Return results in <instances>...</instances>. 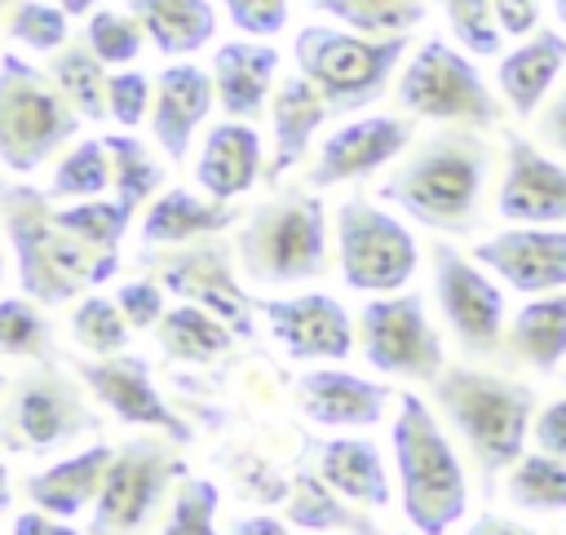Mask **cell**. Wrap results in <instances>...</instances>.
Segmentation results:
<instances>
[{"label":"cell","instance_id":"ac0fdd59","mask_svg":"<svg viewBox=\"0 0 566 535\" xmlns=\"http://www.w3.org/2000/svg\"><path fill=\"white\" fill-rule=\"evenodd\" d=\"M500 186L495 212L509 225H566V159H553L535 137L500 133Z\"/></svg>","mask_w":566,"mask_h":535},{"label":"cell","instance_id":"c3c4849f","mask_svg":"<svg viewBox=\"0 0 566 535\" xmlns=\"http://www.w3.org/2000/svg\"><path fill=\"white\" fill-rule=\"evenodd\" d=\"M531 442H535V451H548V455L566 460V394L539 407V416L531 424Z\"/></svg>","mask_w":566,"mask_h":535},{"label":"cell","instance_id":"836d02e7","mask_svg":"<svg viewBox=\"0 0 566 535\" xmlns=\"http://www.w3.org/2000/svg\"><path fill=\"white\" fill-rule=\"evenodd\" d=\"M111 150V177H115V199L128 203L133 212H142L159 190H164V164L155 155L150 141H142L137 133L119 128L102 137Z\"/></svg>","mask_w":566,"mask_h":535},{"label":"cell","instance_id":"6da1fadb","mask_svg":"<svg viewBox=\"0 0 566 535\" xmlns=\"http://www.w3.org/2000/svg\"><path fill=\"white\" fill-rule=\"evenodd\" d=\"M486 177L491 141L482 128L442 124L411 141V150L376 186V199L433 234H473L482 225Z\"/></svg>","mask_w":566,"mask_h":535},{"label":"cell","instance_id":"ee69618b","mask_svg":"<svg viewBox=\"0 0 566 535\" xmlns=\"http://www.w3.org/2000/svg\"><path fill=\"white\" fill-rule=\"evenodd\" d=\"M217 486L208 478H181L168 508H164V526L159 535H217Z\"/></svg>","mask_w":566,"mask_h":535},{"label":"cell","instance_id":"816d5d0a","mask_svg":"<svg viewBox=\"0 0 566 535\" xmlns=\"http://www.w3.org/2000/svg\"><path fill=\"white\" fill-rule=\"evenodd\" d=\"M9 535H84V531H75L71 517H53L44 508H27V513H13Z\"/></svg>","mask_w":566,"mask_h":535},{"label":"cell","instance_id":"e0dca14e","mask_svg":"<svg viewBox=\"0 0 566 535\" xmlns=\"http://www.w3.org/2000/svg\"><path fill=\"white\" fill-rule=\"evenodd\" d=\"M71 371L84 380V389L119 420L133 429H159L168 442H190V424L168 407V398L155 389L150 380V363L137 354H111V358H93L80 354L71 358Z\"/></svg>","mask_w":566,"mask_h":535},{"label":"cell","instance_id":"1f68e13d","mask_svg":"<svg viewBox=\"0 0 566 535\" xmlns=\"http://www.w3.org/2000/svg\"><path fill=\"white\" fill-rule=\"evenodd\" d=\"M155 332H159V349H164L168 358H177V363H208V358H221V354L239 340V332H234L226 318H217L212 310L190 305V301L172 305Z\"/></svg>","mask_w":566,"mask_h":535},{"label":"cell","instance_id":"4316f807","mask_svg":"<svg viewBox=\"0 0 566 535\" xmlns=\"http://www.w3.org/2000/svg\"><path fill=\"white\" fill-rule=\"evenodd\" d=\"M234 221H243L234 212V203L195 195L186 186H164L146 208H142V243L146 248H177V243H195V239H212L226 234Z\"/></svg>","mask_w":566,"mask_h":535},{"label":"cell","instance_id":"e575fe53","mask_svg":"<svg viewBox=\"0 0 566 535\" xmlns=\"http://www.w3.org/2000/svg\"><path fill=\"white\" fill-rule=\"evenodd\" d=\"M106 190H115L111 177V150L102 137H75L57 164H53V181L49 195L57 203H80V199H102Z\"/></svg>","mask_w":566,"mask_h":535},{"label":"cell","instance_id":"8fae6325","mask_svg":"<svg viewBox=\"0 0 566 535\" xmlns=\"http://www.w3.org/2000/svg\"><path fill=\"white\" fill-rule=\"evenodd\" d=\"M358 354L376 376L433 385L451 363L442 349V332L420 292L367 296L358 310Z\"/></svg>","mask_w":566,"mask_h":535},{"label":"cell","instance_id":"5bb4252c","mask_svg":"<svg viewBox=\"0 0 566 535\" xmlns=\"http://www.w3.org/2000/svg\"><path fill=\"white\" fill-rule=\"evenodd\" d=\"M234 243H226V234H212V239H195V243H177L168 252H155L146 256V274H155L177 301H190V305H203L212 310L217 318H226L239 336H252V296L239 287L234 279Z\"/></svg>","mask_w":566,"mask_h":535},{"label":"cell","instance_id":"ffe728a7","mask_svg":"<svg viewBox=\"0 0 566 535\" xmlns=\"http://www.w3.org/2000/svg\"><path fill=\"white\" fill-rule=\"evenodd\" d=\"M292 394L305 420L323 429H371L385 420L389 407H398V394L389 385L354 376L345 367H310L296 376Z\"/></svg>","mask_w":566,"mask_h":535},{"label":"cell","instance_id":"f546056e","mask_svg":"<svg viewBox=\"0 0 566 535\" xmlns=\"http://www.w3.org/2000/svg\"><path fill=\"white\" fill-rule=\"evenodd\" d=\"M128 13L164 57H190L208 49L221 27L212 0H128Z\"/></svg>","mask_w":566,"mask_h":535},{"label":"cell","instance_id":"9a60e30c","mask_svg":"<svg viewBox=\"0 0 566 535\" xmlns=\"http://www.w3.org/2000/svg\"><path fill=\"white\" fill-rule=\"evenodd\" d=\"M416 141V119L411 115H358L345 119L340 128H332L310 168H305V186L310 190H327V186H345V181H363L380 168H394Z\"/></svg>","mask_w":566,"mask_h":535},{"label":"cell","instance_id":"db71d44e","mask_svg":"<svg viewBox=\"0 0 566 535\" xmlns=\"http://www.w3.org/2000/svg\"><path fill=\"white\" fill-rule=\"evenodd\" d=\"M230 535H296V526H283L279 517H239L234 526H230Z\"/></svg>","mask_w":566,"mask_h":535},{"label":"cell","instance_id":"f5cc1de1","mask_svg":"<svg viewBox=\"0 0 566 535\" xmlns=\"http://www.w3.org/2000/svg\"><path fill=\"white\" fill-rule=\"evenodd\" d=\"M460 535H539V531H535V526H526V522L500 517V513H482V517H473Z\"/></svg>","mask_w":566,"mask_h":535},{"label":"cell","instance_id":"f35d334b","mask_svg":"<svg viewBox=\"0 0 566 535\" xmlns=\"http://www.w3.org/2000/svg\"><path fill=\"white\" fill-rule=\"evenodd\" d=\"M0 354L4 358H31L53 363V318L31 296H4L0 301Z\"/></svg>","mask_w":566,"mask_h":535},{"label":"cell","instance_id":"7a4b0ae2","mask_svg":"<svg viewBox=\"0 0 566 535\" xmlns=\"http://www.w3.org/2000/svg\"><path fill=\"white\" fill-rule=\"evenodd\" d=\"M0 217L22 296L40 301L44 310L71 305L75 296H88L93 287L119 274V252H97L84 239H75L62 225L57 199L49 190H35L27 181H4Z\"/></svg>","mask_w":566,"mask_h":535},{"label":"cell","instance_id":"f907efd6","mask_svg":"<svg viewBox=\"0 0 566 535\" xmlns=\"http://www.w3.org/2000/svg\"><path fill=\"white\" fill-rule=\"evenodd\" d=\"M495 9V22L504 35L513 40H526L539 31V18H544V0H491Z\"/></svg>","mask_w":566,"mask_h":535},{"label":"cell","instance_id":"4dcf8cb0","mask_svg":"<svg viewBox=\"0 0 566 535\" xmlns=\"http://www.w3.org/2000/svg\"><path fill=\"white\" fill-rule=\"evenodd\" d=\"M49 80L57 84V93L75 106L80 119H106L111 106H106V88H111V66L80 40L62 44L57 53H49Z\"/></svg>","mask_w":566,"mask_h":535},{"label":"cell","instance_id":"cb8c5ba5","mask_svg":"<svg viewBox=\"0 0 566 535\" xmlns=\"http://www.w3.org/2000/svg\"><path fill=\"white\" fill-rule=\"evenodd\" d=\"M217 106L226 119H261L270 115L279 88V49L265 40H226L212 49Z\"/></svg>","mask_w":566,"mask_h":535},{"label":"cell","instance_id":"44dd1931","mask_svg":"<svg viewBox=\"0 0 566 535\" xmlns=\"http://www.w3.org/2000/svg\"><path fill=\"white\" fill-rule=\"evenodd\" d=\"M217 102V80L212 71L195 66V62H168L155 75V106H150V137L155 146L181 164L190 155L195 133L203 128V119L212 115Z\"/></svg>","mask_w":566,"mask_h":535},{"label":"cell","instance_id":"7dc6e473","mask_svg":"<svg viewBox=\"0 0 566 535\" xmlns=\"http://www.w3.org/2000/svg\"><path fill=\"white\" fill-rule=\"evenodd\" d=\"M230 27L248 40H270L287 27V0H221Z\"/></svg>","mask_w":566,"mask_h":535},{"label":"cell","instance_id":"2e32d148","mask_svg":"<svg viewBox=\"0 0 566 535\" xmlns=\"http://www.w3.org/2000/svg\"><path fill=\"white\" fill-rule=\"evenodd\" d=\"M252 305L292 363H340L358 345V323L332 292L252 296Z\"/></svg>","mask_w":566,"mask_h":535},{"label":"cell","instance_id":"7bdbcfd3","mask_svg":"<svg viewBox=\"0 0 566 535\" xmlns=\"http://www.w3.org/2000/svg\"><path fill=\"white\" fill-rule=\"evenodd\" d=\"M447 18L451 40L473 57H495L504 49V31L495 22L491 0H433Z\"/></svg>","mask_w":566,"mask_h":535},{"label":"cell","instance_id":"4fadbf2b","mask_svg":"<svg viewBox=\"0 0 566 535\" xmlns=\"http://www.w3.org/2000/svg\"><path fill=\"white\" fill-rule=\"evenodd\" d=\"M424 252H429V274H433V301H438V314H442L447 332L455 336V345L473 358L500 354L504 327H509L504 283L473 252H460L442 234L429 239Z\"/></svg>","mask_w":566,"mask_h":535},{"label":"cell","instance_id":"277c9868","mask_svg":"<svg viewBox=\"0 0 566 535\" xmlns=\"http://www.w3.org/2000/svg\"><path fill=\"white\" fill-rule=\"evenodd\" d=\"M389 451L407 526L416 535H451L469 513V473L438 411L411 389L398 394L389 420Z\"/></svg>","mask_w":566,"mask_h":535},{"label":"cell","instance_id":"74e56055","mask_svg":"<svg viewBox=\"0 0 566 535\" xmlns=\"http://www.w3.org/2000/svg\"><path fill=\"white\" fill-rule=\"evenodd\" d=\"M71 340L80 345V354H93V358L128 354L133 323L124 318V310H119L115 296L88 292V296H80L75 310H71Z\"/></svg>","mask_w":566,"mask_h":535},{"label":"cell","instance_id":"f1b7e54d","mask_svg":"<svg viewBox=\"0 0 566 535\" xmlns=\"http://www.w3.org/2000/svg\"><path fill=\"white\" fill-rule=\"evenodd\" d=\"M314 469L327 486H336L349 504L358 508H385L389 504V473H385V455L371 438H327L314 451Z\"/></svg>","mask_w":566,"mask_h":535},{"label":"cell","instance_id":"52a82bcc","mask_svg":"<svg viewBox=\"0 0 566 535\" xmlns=\"http://www.w3.org/2000/svg\"><path fill=\"white\" fill-rule=\"evenodd\" d=\"M394 102L411 119L460 124V128H482V133L500 128L504 119V102L500 93H491V84L473 66V53H464L460 44L442 35H424L407 53L394 80Z\"/></svg>","mask_w":566,"mask_h":535},{"label":"cell","instance_id":"5b68a950","mask_svg":"<svg viewBox=\"0 0 566 535\" xmlns=\"http://www.w3.org/2000/svg\"><path fill=\"white\" fill-rule=\"evenodd\" d=\"M234 256L248 283L292 287L327 274V208L318 190H279L243 212L234 230Z\"/></svg>","mask_w":566,"mask_h":535},{"label":"cell","instance_id":"d6986e66","mask_svg":"<svg viewBox=\"0 0 566 535\" xmlns=\"http://www.w3.org/2000/svg\"><path fill=\"white\" fill-rule=\"evenodd\" d=\"M469 252L522 296L566 292V225H504Z\"/></svg>","mask_w":566,"mask_h":535},{"label":"cell","instance_id":"484cf974","mask_svg":"<svg viewBox=\"0 0 566 535\" xmlns=\"http://www.w3.org/2000/svg\"><path fill=\"white\" fill-rule=\"evenodd\" d=\"M111 460H115V447L93 442L84 451H71V455L53 460L49 469L22 478V495L31 500V508H44L53 517H71L75 522L84 508L97 504Z\"/></svg>","mask_w":566,"mask_h":535},{"label":"cell","instance_id":"7c38bea8","mask_svg":"<svg viewBox=\"0 0 566 535\" xmlns=\"http://www.w3.org/2000/svg\"><path fill=\"white\" fill-rule=\"evenodd\" d=\"M181 478H186V464L164 438H150V433L128 438L124 447H115L102 495L93 504L88 535H146L155 513L168 508L172 500L168 491H177Z\"/></svg>","mask_w":566,"mask_h":535},{"label":"cell","instance_id":"ba28073f","mask_svg":"<svg viewBox=\"0 0 566 535\" xmlns=\"http://www.w3.org/2000/svg\"><path fill=\"white\" fill-rule=\"evenodd\" d=\"M80 133L75 106L57 93L49 71L18 49L0 57V159L13 177L44 168Z\"/></svg>","mask_w":566,"mask_h":535},{"label":"cell","instance_id":"b9f144b4","mask_svg":"<svg viewBox=\"0 0 566 535\" xmlns=\"http://www.w3.org/2000/svg\"><path fill=\"white\" fill-rule=\"evenodd\" d=\"M84 44L106 66L119 71V66H133L142 57V44H150V40H146L142 22L133 13H124V9H93L88 22H84Z\"/></svg>","mask_w":566,"mask_h":535},{"label":"cell","instance_id":"f6af8a7d","mask_svg":"<svg viewBox=\"0 0 566 535\" xmlns=\"http://www.w3.org/2000/svg\"><path fill=\"white\" fill-rule=\"evenodd\" d=\"M106 106H111V119L119 128H142V119H150V106H155V80L146 71H137V66L111 71Z\"/></svg>","mask_w":566,"mask_h":535},{"label":"cell","instance_id":"bcb514c9","mask_svg":"<svg viewBox=\"0 0 566 535\" xmlns=\"http://www.w3.org/2000/svg\"><path fill=\"white\" fill-rule=\"evenodd\" d=\"M164 283L155 274H137V279H124L115 283V301L124 310V318L133 323V332H146V327H159L168 305H164Z\"/></svg>","mask_w":566,"mask_h":535},{"label":"cell","instance_id":"8d00e7d4","mask_svg":"<svg viewBox=\"0 0 566 535\" xmlns=\"http://www.w3.org/2000/svg\"><path fill=\"white\" fill-rule=\"evenodd\" d=\"M310 9L363 35H411L424 22L429 0H310Z\"/></svg>","mask_w":566,"mask_h":535},{"label":"cell","instance_id":"60d3db41","mask_svg":"<svg viewBox=\"0 0 566 535\" xmlns=\"http://www.w3.org/2000/svg\"><path fill=\"white\" fill-rule=\"evenodd\" d=\"M57 217H62V225L75 234V239H84L88 248H97V252H119V243H124V234L133 230V208L128 203H119V199H80V203H57Z\"/></svg>","mask_w":566,"mask_h":535},{"label":"cell","instance_id":"d6a6232c","mask_svg":"<svg viewBox=\"0 0 566 535\" xmlns=\"http://www.w3.org/2000/svg\"><path fill=\"white\" fill-rule=\"evenodd\" d=\"M287 522L296 531H358V535H371V526L358 517V504H349L336 486H327L318 478V469H305L296 473L292 491H287Z\"/></svg>","mask_w":566,"mask_h":535},{"label":"cell","instance_id":"8992f818","mask_svg":"<svg viewBox=\"0 0 566 535\" xmlns=\"http://www.w3.org/2000/svg\"><path fill=\"white\" fill-rule=\"evenodd\" d=\"M411 53V35H363L336 22H305L292 35V57L305 80L327 97L336 115H354L389 93L402 62Z\"/></svg>","mask_w":566,"mask_h":535},{"label":"cell","instance_id":"7402d4cb","mask_svg":"<svg viewBox=\"0 0 566 535\" xmlns=\"http://www.w3.org/2000/svg\"><path fill=\"white\" fill-rule=\"evenodd\" d=\"M336 111L327 106V97L314 88V80H305L301 71H287L274 88L270 102V159H265V181L279 186L287 172H296L314 150L318 128L332 119Z\"/></svg>","mask_w":566,"mask_h":535},{"label":"cell","instance_id":"ab89813d","mask_svg":"<svg viewBox=\"0 0 566 535\" xmlns=\"http://www.w3.org/2000/svg\"><path fill=\"white\" fill-rule=\"evenodd\" d=\"M4 35L27 53H57L71 44V13L53 0H4Z\"/></svg>","mask_w":566,"mask_h":535},{"label":"cell","instance_id":"83f0119b","mask_svg":"<svg viewBox=\"0 0 566 535\" xmlns=\"http://www.w3.org/2000/svg\"><path fill=\"white\" fill-rule=\"evenodd\" d=\"M500 354L513 367H531L535 376H553L566 363V292L526 296L504 327Z\"/></svg>","mask_w":566,"mask_h":535},{"label":"cell","instance_id":"603a6c76","mask_svg":"<svg viewBox=\"0 0 566 535\" xmlns=\"http://www.w3.org/2000/svg\"><path fill=\"white\" fill-rule=\"evenodd\" d=\"M265 159H270V150H265L252 119H221L199 141L195 186L208 199L234 203L239 195H248L265 177Z\"/></svg>","mask_w":566,"mask_h":535},{"label":"cell","instance_id":"9c48e42d","mask_svg":"<svg viewBox=\"0 0 566 535\" xmlns=\"http://www.w3.org/2000/svg\"><path fill=\"white\" fill-rule=\"evenodd\" d=\"M4 451L9 455H44L71 447L75 438L97 429V411L84 398V380L53 363L13 367L4 380Z\"/></svg>","mask_w":566,"mask_h":535},{"label":"cell","instance_id":"d4e9b609","mask_svg":"<svg viewBox=\"0 0 566 535\" xmlns=\"http://www.w3.org/2000/svg\"><path fill=\"white\" fill-rule=\"evenodd\" d=\"M562 71H566V31L562 27H539L535 35H526L509 53H500V62H495L500 102L517 119H531L553 97Z\"/></svg>","mask_w":566,"mask_h":535},{"label":"cell","instance_id":"30bf717a","mask_svg":"<svg viewBox=\"0 0 566 535\" xmlns=\"http://www.w3.org/2000/svg\"><path fill=\"white\" fill-rule=\"evenodd\" d=\"M332 239H336V270L345 287L363 296L407 292V283L420 270V243L389 203H376L363 195L340 199L332 217Z\"/></svg>","mask_w":566,"mask_h":535},{"label":"cell","instance_id":"9f6ffc18","mask_svg":"<svg viewBox=\"0 0 566 535\" xmlns=\"http://www.w3.org/2000/svg\"><path fill=\"white\" fill-rule=\"evenodd\" d=\"M553 13H557V22H562V31H566V0H553Z\"/></svg>","mask_w":566,"mask_h":535},{"label":"cell","instance_id":"11a10c76","mask_svg":"<svg viewBox=\"0 0 566 535\" xmlns=\"http://www.w3.org/2000/svg\"><path fill=\"white\" fill-rule=\"evenodd\" d=\"M53 4H57V9H66L71 18H88V13L97 9V0H53Z\"/></svg>","mask_w":566,"mask_h":535},{"label":"cell","instance_id":"3957f363","mask_svg":"<svg viewBox=\"0 0 566 535\" xmlns=\"http://www.w3.org/2000/svg\"><path fill=\"white\" fill-rule=\"evenodd\" d=\"M429 394H433V411L451 424V433H460L486 486L526 455V438L539 416V394L531 385L486 367L451 363L429 385Z\"/></svg>","mask_w":566,"mask_h":535},{"label":"cell","instance_id":"d590c367","mask_svg":"<svg viewBox=\"0 0 566 535\" xmlns=\"http://www.w3.org/2000/svg\"><path fill=\"white\" fill-rule=\"evenodd\" d=\"M504 500L522 513H566V460L526 451L504 473Z\"/></svg>","mask_w":566,"mask_h":535},{"label":"cell","instance_id":"681fc988","mask_svg":"<svg viewBox=\"0 0 566 535\" xmlns=\"http://www.w3.org/2000/svg\"><path fill=\"white\" fill-rule=\"evenodd\" d=\"M535 141L566 159V84H557L553 97L535 111Z\"/></svg>","mask_w":566,"mask_h":535}]
</instances>
